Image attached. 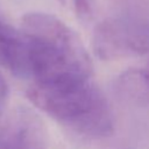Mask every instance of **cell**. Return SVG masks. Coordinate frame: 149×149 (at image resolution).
<instances>
[{"label":"cell","mask_w":149,"mask_h":149,"mask_svg":"<svg viewBox=\"0 0 149 149\" xmlns=\"http://www.w3.org/2000/svg\"><path fill=\"white\" fill-rule=\"evenodd\" d=\"M27 95L37 108L79 134L106 137L113 133L111 106L92 74H64L31 81Z\"/></svg>","instance_id":"cell-1"},{"label":"cell","mask_w":149,"mask_h":149,"mask_svg":"<svg viewBox=\"0 0 149 149\" xmlns=\"http://www.w3.org/2000/svg\"><path fill=\"white\" fill-rule=\"evenodd\" d=\"M93 49L101 59H119L149 52V22L134 16L109 17L93 33Z\"/></svg>","instance_id":"cell-2"},{"label":"cell","mask_w":149,"mask_h":149,"mask_svg":"<svg viewBox=\"0 0 149 149\" xmlns=\"http://www.w3.org/2000/svg\"><path fill=\"white\" fill-rule=\"evenodd\" d=\"M0 149H49L42 119L27 107H17L0 121Z\"/></svg>","instance_id":"cell-3"},{"label":"cell","mask_w":149,"mask_h":149,"mask_svg":"<svg viewBox=\"0 0 149 149\" xmlns=\"http://www.w3.org/2000/svg\"><path fill=\"white\" fill-rule=\"evenodd\" d=\"M0 64L19 78L29 77V43L21 28L0 21Z\"/></svg>","instance_id":"cell-4"},{"label":"cell","mask_w":149,"mask_h":149,"mask_svg":"<svg viewBox=\"0 0 149 149\" xmlns=\"http://www.w3.org/2000/svg\"><path fill=\"white\" fill-rule=\"evenodd\" d=\"M114 88L122 100L136 106H149V65L123 71L116 78Z\"/></svg>","instance_id":"cell-5"},{"label":"cell","mask_w":149,"mask_h":149,"mask_svg":"<svg viewBox=\"0 0 149 149\" xmlns=\"http://www.w3.org/2000/svg\"><path fill=\"white\" fill-rule=\"evenodd\" d=\"M8 98H9L8 85H7L6 79L3 78V76L0 72V121L5 115L7 102H8Z\"/></svg>","instance_id":"cell-6"},{"label":"cell","mask_w":149,"mask_h":149,"mask_svg":"<svg viewBox=\"0 0 149 149\" xmlns=\"http://www.w3.org/2000/svg\"><path fill=\"white\" fill-rule=\"evenodd\" d=\"M76 3H77V8H78V10H79V9H81L84 13L86 12L87 3H86V1H85V0H76Z\"/></svg>","instance_id":"cell-7"}]
</instances>
